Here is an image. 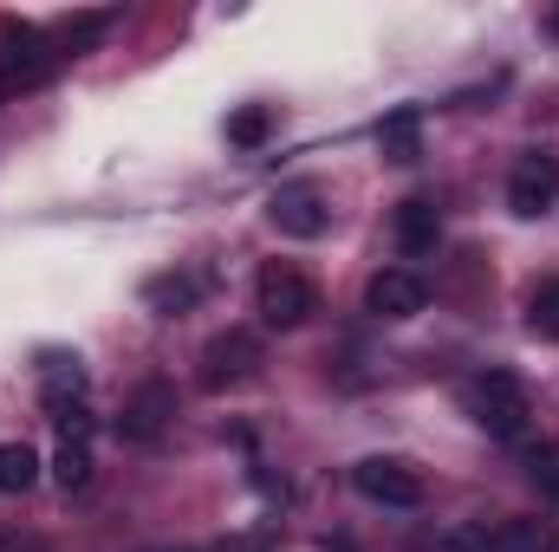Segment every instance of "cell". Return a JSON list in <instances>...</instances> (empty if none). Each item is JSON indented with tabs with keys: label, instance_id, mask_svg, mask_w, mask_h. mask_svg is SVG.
I'll use <instances>...</instances> for the list:
<instances>
[{
	"label": "cell",
	"instance_id": "cell-1",
	"mask_svg": "<svg viewBox=\"0 0 559 552\" xmlns=\"http://www.w3.org/2000/svg\"><path fill=\"white\" fill-rule=\"evenodd\" d=\"M462 410L475 416V429H488L495 442H514V435H527V384L514 377V371H475L468 384H462Z\"/></svg>",
	"mask_w": 559,
	"mask_h": 552
},
{
	"label": "cell",
	"instance_id": "cell-2",
	"mask_svg": "<svg viewBox=\"0 0 559 552\" xmlns=\"http://www.w3.org/2000/svg\"><path fill=\"white\" fill-rule=\"evenodd\" d=\"M254 312L274 332H299L319 312V286L299 274V267H261V279H254Z\"/></svg>",
	"mask_w": 559,
	"mask_h": 552
},
{
	"label": "cell",
	"instance_id": "cell-3",
	"mask_svg": "<svg viewBox=\"0 0 559 552\" xmlns=\"http://www.w3.org/2000/svg\"><path fill=\"white\" fill-rule=\"evenodd\" d=\"M195 364H202V371H195L202 391H215V397H222V391H241V384L261 371V338L241 332V325H235V332H215Z\"/></svg>",
	"mask_w": 559,
	"mask_h": 552
},
{
	"label": "cell",
	"instance_id": "cell-4",
	"mask_svg": "<svg viewBox=\"0 0 559 552\" xmlns=\"http://www.w3.org/2000/svg\"><path fill=\"white\" fill-rule=\"evenodd\" d=\"M352 488H358L365 501H378V507H417L423 501V475L404 455H365V461L352 468Z\"/></svg>",
	"mask_w": 559,
	"mask_h": 552
},
{
	"label": "cell",
	"instance_id": "cell-5",
	"mask_svg": "<svg viewBox=\"0 0 559 552\" xmlns=\"http://www.w3.org/2000/svg\"><path fill=\"white\" fill-rule=\"evenodd\" d=\"M423 305H429V286H423L417 267H384V274H371V286H365V312L384 319V325L417 319Z\"/></svg>",
	"mask_w": 559,
	"mask_h": 552
},
{
	"label": "cell",
	"instance_id": "cell-6",
	"mask_svg": "<svg viewBox=\"0 0 559 552\" xmlns=\"http://www.w3.org/2000/svg\"><path fill=\"white\" fill-rule=\"evenodd\" d=\"M267 221H274L286 241H319L325 221H332V208H325V195L312 182H286L274 202H267Z\"/></svg>",
	"mask_w": 559,
	"mask_h": 552
},
{
	"label": "cell",
	"instance_id": "cell-7",
	"mask_svg": "<svg viewBox=\"0 0 559 552\" xmlns=\"http://www.w3.org/2000/svg\"><path fill=\"white\" fill-rule=\"evenodd\" d=\"M554 195H559V156L554 149H527L514 163V176H508V208L534 221L540 208H554Z\"/></svg>",
	"mask_w": 559,
	"mask_h": 552
},
{
	"label": "cell",
	"instance_id": "cell-8",
	"mask_svg": "<svg viewBox=\"0 0 559 552\" xmlns=\"http://www.w3.org/2000/svg\"><path fill=\"white\" fill-rule=\"evenodd\" d=\"M59 52H46V39L33 26H7L0 33V85H39L52 72Z\"/></svg>",
	"mask_w": 559,
	"mask_h": 552
},
{
	"label": "cell",
	"instance_id": "cell-9",
	"mask_svg": "<svg viewBox=\"0 0 559 552\" xmlns=\"http://www.w3.org/2000/svg\"><path fill=\"white\" fill-rule=\"evenodd\" d=\"M169 416H176V391L169 384H143L138 397L124 404V416H118V435L124 442H156Z\"/></svg>",
	"mask_w": 559,
	"mask_h": 552
},
{
	"label": "cell",
	"instance_id": "cell-10",
	"mask_svg": "<svg viewBox=\"0 0 559 552\" xmlns=\"http://www.w3.org/2000/svg\"><path fill=\"white\" fill-rule=\"evenodd\" d=\"M391 235H397V248H404L411 261L436 254V241H442V215H436V202H429V195L397 202V221H391Z\"/></svg>",
	"mask_w": 559,
	"mask_h": 552
},
{
	"label": "cell",
	"instance_id": "cell-11",
	"mask_svg": "<svg viewBox=\"0 0 559 552\" xmlns=\"http://www.w3.org/2000/svg\"><path fill=\"white\" fill-rule=\"evenodd\" d=\"M378 149H384L391 163H417L423 156V111L417 105H397V111L378 124Z\"/></svg>",
	"mask_w": 559,
	"mask_h": 552
},
{
	"label": "cell",
	"instance_id": "cell-12",
	"mask_svg": "<svg viewBox=\"0 0 559 552\" xmlns=\"http://www.w3.org/2000/svg\"><path fill=\"white\" fill-rule=\"evenodd\" d=\"M143 299L163 312V319H182L195 299H202V279H189V274H163V279H150L143 286Z\"/></svg>",
	"mask_w": 559,
	"mask_h": 552
},
{
	"label": "cell",
	"instance_id": "cell-13",
	"mask_svg": "<svg viewBox=\"0 0 559 552\" xmlns=\"http://www.w3.org/2000/svg\"><path fill=\"white\" fill-rule=\"evenodd\" d=\"M111 20H118L111 7H92V13H72V20L59 26V46H66V59H79V52H92V46H98V39L111 33Z\"/></svg>",
	"mask_w": 559,
	"mask_h": 552
},
{
	"label": "cell",
	"instance_id": "cell-14",
	"mask_svg": "<svg viewBox=\"0 0 559 552\" xmlns=\"http://www.w3.org/2000/svg\"><path fill=\"white\" fill-rule=\"evenodd\" d=\"M39 488V455L26 442H0V494H26Z\"/></svg>",
	"mask_w": 559,
	"mask_h": 552
},
{
	"label": "cell",
	"instance_id": "cell-15",
	"mask_svg": "<svg viewBox=\"0 0 559 552\" xmlns=\"http://www.w3.org/2000/svg\"><path fill=\"white\" fill-rule=\"evenodd\" d=\"M436 552H501V527L495 520H455L449 533H436Z\"/></svg>",
	"mask_w": 559,
	"mask_h": 552
},
{
	"label": "cell",
	"instance_id": "cell-16",
	"mask_svg": "<svg viewBox=\"0 0 559 552\" xmlns=\"http://www.w3.org/2000/svg\"><path fill=\"white\" fill-rule=\"evenodd\" d=\"M52 481H59L66 494H79V488L92 481V442H59V455H52Z\"/></svg>",
	"mask_w": 559,
	"mask_h": 552
},
{
	"label": "cell",
	"instance_id": "cell-17",
	"mask_svg": "<svg viewBox=\"0 0 559 552\" xmlns=\"http://www.w3.org/2000/svg\"><path fill=\"white\" fill-rule=\"evenodd\" d=\"M267 131H274V118H267L261 105H241V111L228 118V143H235V149H261Z\"/></svg>",
	"mask_w": 559,
	"mask_h": 552
},
{
	"label": "cell",
	"instance_id": "cell-18",
	"mask_svg": "<svg viewBox=\"0 0 559 552\" xmlns=\"http://www.w3.org/2000/svg\"><path fill=\"white\" fill-rule=\"evenodd\" d=\"M527 325H534L540 338H559V279L534 286V299H527Z\"/></svg>",
	"mask_w": 559,
	"mask_h": 552
},
{
	"label": "cell",
	"instance_id": "cell-19",
	"mask_svg": "<svg viewBox=\"0 0 559 552\" xmlns=\"http://www.w3.org/2000/svg\"><path fill=\"white\" fill-rule=\"evenodd\" d=\"M527 481L547 494V501H559V448L554 442H540V448H527Z\"/></svg>",
	"mask_w": 559,
	"mask_h": 552
},
{
	"label": "cell",
	"instance_id": "cell-20",
	"mask_svg": "<svg viewBox=\"0 0 559 552\" xmlns=\"http://www.w3.org/2000/svg\"><path fill=\"white\" fill-rule=\"evenodd\" d=\"M501 552H547V527L540 520H508L501 527Z\"/></svg>",
	"mask_w": 559,
	"mask_h": 552
},
{
	"label": "cell",
	"instance_id": "cell-21",
	"mask_svg": "<svg viewBox=\"0 0 559 552\" xmlns=\"http://www.w3.org/2000/svg\"><path fill=\"white\" fill-rule=\"evenodd\" d=\"M325 552H352V547H345V540H325Z\"/></svg>",
	"mask_w": 559,
	"mask_h": 552
},
{
	"label": "cell",
	"instance_id": "cell-22",
	"mask_svg": "<svg viewBox=\"0 0 559 552\" xmlns=\"http://www.w3.org/2000/svg\"><path fill=\"white\" fill-rule=\"evenodd\" d=\"M554 33H559V13H554Z\"/></svg>",
	"mask_w": 559,
	"mask_h": 552
}]
</instances>
